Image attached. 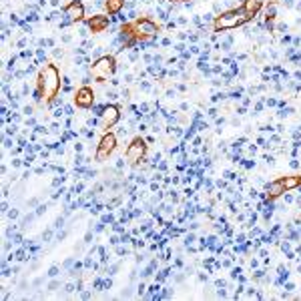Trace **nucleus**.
I'll list each match as a JSON object with an SVG mask.
<instances>
[{
    "label": "nucleus",
    "mask_w": 301,
    "mask_h": 301,
    "mask_svg": "<svg viewBox=\"0 0 301 301\" xmlns=\"http://www.w3.org/2000/svg\"><path fill=\"white\" fill-rule=\"evenodd\" d=\"M36 88L42 96V103L50 104L62 91V76L56 64L44 62L36 74Z\"/></svg>",
    "instance_id": "nucleus-1"
},
{
    "label": "nucleus",
    "mask_w": 301,
    "mask_h": 301,
    "mask_svg": "<svg viewBox=\"0 0 301 301\" xmlns=\"http://www.w3.org/2000/svg\"><path fill=\"white\" fill-rule=\"evenodd\" d=\"M251 20L253 18L243 10V6L229 8V10H223L221 14L215 16V20H213V32H229V30H233V28H239V26L249 24Z\"/></svg>",
    "instance_id": "nucleus-2"
},
{
    "label": "nucleus",
    "mask_w": 301,
    "mask_h": 301,
    "mask_svg": "<svg viewBox=\"0 0 301 301\" xmlns=\"http://www.w3.org/2000/svg\"><path fill=\"white\" fill-rule=\"evenodd\" d=\"M122 28H125L133 38H137V40H147V38H157L159 36V24H157L155 20L147 18V16L137 18V20H133V22H125Z\"/></svg>",
    "instance_id": "nucleus-3"
},
{
    "label": "nucleus",
    "mask_w": 301,
    "mask_h": 301,
    "mask_svg": "<svg viewBox=\"0 0 301 301\" xmlns=\"http://www.w3.org/2000/svg\"><path fill=\"white\" fill-rule=\"evenodd\" d=\"M114 73H117V56L114 54H103L100 58L92 60V64H91V76L96 78L99 82L111 80Z\"/></svg>",
    "instance_id": "nucleus-4"
},
{
    "label": "nucleus",
    "mask_w": 301,
    "mask_h": 301,
    "mask_svg": "<svg viewBox=\"0 0 301 301\" xmlns=\"http://www.w3.org/2000/svg\"><path fill=\"white\" fill-rule=\"evenodd\" d=\"M82 20H86V6H84V2L82 0H70L62 8L58 28H66L69 24H76V22H82Z\"/></svg>",
    "instance_id": "nucleus-5"
},
{
    "label": "nucleus",
    "mask_w": 301,
    "mask_h": 301,
    "mask_svg": "<svg viewBox=\"0 0 301 301\" xmlns=\"http://www.w3.org/2000/svg\"><path fill=\"white\" fill-rule=\"evenodd\" d=\"M147 141L145 139H141V137H137V139H133V141L126 145V149H125V159H126V163H131V165H141L143 161L147 159Z\"/></svg>",
    "instance_id": "nucleus-6"
},
{
    "label": "nucleus",
    "mask_w": 301,
    "mask_h": 301,
    "mask_svg": "<svg viewBox=\"0 0 301 301\" xmlns=\"http://www.w3.org/2000/svg\"><path fill=\"white\" fill-rule=\"evenodd\" d=\"M117 145H118V139L117 135L113 133V131H107V133H103V137H100L99 145H96V153H95V159L96 161H107L108 157L113 155L114 151H117Z\"/></svg>",
    "instance_id": "nucleus-7"
},
{
    "label": "nucleus",
    "mask_w": 301,
    "mask_h": 301,
    "mask_svg": "<svg viewBox=\"0 0 301 301\" xmlns=\"http://www.w3.org/2000/svg\"><path fill=\"white\" fill-rule=\"evenodd\" d=\"M73 96H74V104L78 108H92L95 107V103H96V92L92 91L88 84H82V86H78L76 91L73 92Z\"/></svg>",
    "instance_id": "nucleus-8"
},
{
    "label": "nucleus",
    "mask_w": 301,
    "mask_h": 301,
    "mask_svg": "<svg viewBox=\"0 0 301 301\" xmlns=\"http://www.w3.org/2000/svg\"><path fill=\"white\" fill-rule=\"evenodd\" d=\"M118 121H121V108H118V104L107 103L103 113H100V126L103 129H113V126H117Z\"/></svg>",
    "instance_id": "nucleus-9"
},
{
    "label": "nucleus",
    "mask_w": 301,
    "mask_h": 301,
    "mask_svg": "<svg viewBox=\"0 0 301 301\" xmlns=\"http://www.w3.org/2000/svg\"><path fill=\"white\" fill-rule=\"evenodd\" d=\"M84 22L88 24V28L92 30V34L104 32L108 26H111V18H108V14H95V16H88Z\"/></svg>",
    "instance_id": "nucleus-10"
},
{
    "label": "nucleus",
    "mask_w": 301,
    "mask_h": 301,
    "mask_svg": "<svg viewBox=\"0 0 301 301\" xmlns=\"http://www.w3.org/2000/svg\"><path fill=\"white\" fill-rule=\"evenodd\" d=\"M265 193H267V197H269V199L277 201V199L285 193V187H283L281 179H275V181H271V183H265Z\"/></svg>",
    "instance_id": "nucleus-11"
},
{
    "label": "nucleus",
    "mask_w": 301,
    "mask_h": 301,
    "mask_svg": "<svg viewBox=\"0 0 301 301\" xmlns=\"http://www.w3.org/2000/svg\"><path fill=\"white\" fill-rule=\"evenodd\" d=\"M126 6V0H107V4H104V10H107V14L111 16H117L122 12V8Z\"/></svg>",
    "instance_id": "nucleus-12"
},
{
    "label": "nucleus",
    "mask_w": 301,
    "mask_h": 301,
    "mask_svg": "<svg viewBox=\"0 0 301 301\" xmlns=\"http://www.w3.org/2000/svg\"><path fill=\"white\" fill-rule=\"evenodd\" d=\"M281 183L285 191H295L301 187V175H291V177H281Z\"/></svg>",
    "instance_id": "nucleus-13"
},
{
    "label": "nucleus",
    "mask_w": 301,
    "mask_h": 301,
    "mask_svg": "<svg viewBox=\"0 0 301 301\" xmlns=\"http://www.w3.org/2000/svg\"><path fill=\"white\" fill-rule=\"evenodd\" d=\"M22 114H26V117H32V114H34V107H32V104H26V107L22 108Z\"/></svg>",
    "instance_id": "nucleus-14"
},
{
    "label": "nucleus",
    "mask_w": 301,
    "mask_h": 301,
    "mask_svg": "<svg viewBox=\"0 0 301 301\" xmlns=\"http://www.w3.org/2000/svg\"><path fill=\"white\" fill-rule=\"evenodd\" d=\"M193 243H195V235H193V233H187V235H185V245L191 247Z\"/></svg>",
    "instance_id": "nucleus-15"
},
{
    "label": "nucleus",
    "mask_w": 301,
    "mask_h": 301,
    "mask_svg": "<svg viewBox=\"0 0 301 301\" xmlns=\"http://www.w3.org/2000/svg\"><path fill=\"white\" fill-rule=\"evenodd\" d=\"M241 271H243L241 267H233V269H231V277L233 279H239L241 277Z\"/></svg>",
    "instance_id": "nucleus-16"
},
{
    "label": "nucleus",
    "mask_w": 301,
    "mask_h": 301,
    "mask_svg": "<svg viewBox=\"0 0 301 301\" xmlns=\"http://www.w3.org/2000/svg\"><path fill=\"white\" fill-rule=\"evenodd\" d=\"M263 161H265L267 165H271V167L275 165V157H273V155H263Z\"/></svg>",
    "instance_id": "nucleus-17"
},
{
    "label": "nucleus",
    "mask_w": 301,
    "mask_h": 301,
    "mask_svg": "<svg viewBox=\"0 0 301 301\" xmlns=\"http://www.w3.org/2000/svg\"><path fill=\"white\" fill-rule=\"evenodd\" d=\"M122 80H125L126 84H131V82H133V80H135V74H133V73H126L125 76H122Z\"/></svg>",
    "instance_id": "nucleus-18"
},
{
    "label": "nucleus",
    "mask_w": 301,
    "mask_h": 301,
    "mask_svg": "<svg viewBox=\"0 0 301 301\" xmlns=\"http://www.w3.org/2000/svg\"><path fill=\"white\" fill-rule=\"evenodd\" d=\"M54 227H56V229H62V227H64V217H56V221H54Z\"/></svg>",
    "instance_id": "nucleus-19"
},
{
    "label": "nucleus",
    "mask_w": 301,
    "mask_h": 301,
    "mask_svg": "<svg viewBox=\"0 0 301 301\" xmlns=\"http://www.w3.org/2000/svg\"><path fill=\"white\" fill-rule=\"evenodd\" d=\"M165 96H167V99H175V96H177V88H169V91L165 92Z\"/></svg>",
    "instance_id": "nucleus-20"
},
{
    "label": "nucleus",
    "mask_w": 301,
    "mask_h": 301,
    "mask_svg": "<svg viewBox=\"0 0 301 301\" xmlns=\"http://www.w3.org/2000/svg\"><path fill=\"white\" fill-rule=\"evenodd\" d=\"M34 213H36V217H40V215H42V213H46V205H38V207H36V211H34Z\"/></svg>",
    "instance_id": "nucleus-21"
},
{
    "label": "nucleus",
    "mask_w": 301,
    "mask_h": 301,
    "mask_svg": "<svg viewBox=\"0 0 301 301\" xmlns=\"http://www.w3.org/2000/svg\"><path fill=\"white\" fill-rule=\"evenodd\" d=\"M58 271H60V269H58L56 265H54V267H50V271H48V277H56V275H58Z\"/></svg>",
    "instance_id": "nucleus-22"
},
{
    "label": "nucleus",
    "mask_w": 301,
    "mask_h": 301,
    "mask_svg": "<svg viewBox=\"0 0 301 301\" xmlns=\"http://www.w3.org/2000/svg\"><path fill=\"white\" fill-rule=\"evenodd\" d=\"M58 287H60V283H58V281H50V285H48V291H56Z\"/></svg>",
    "instance_id": "nucleus-23"
},
{
    "label": "nucleus",
    "mask_w": 301,
    "mask_h": 301,
    "mask_svg": "<svg viewBox=\"0 0 301 301\" xmlns=\"http://www.w3.org/2000/svg\"><path fill=\"white\" fill-rule=\"evenodd\" d=\"M12 145H14V141H12L10 137H6V139H4V149H10Z\"/></svg>",
    "instance_id": "nucleus-24"
},
{
    "label": "nucleus",
    "mask_w": 301,
    "mask_h": 301,
    "mask_svg": "<svg viewBox=\"0 0 301 301\" xmlns=\"http://www.w3.org/2000/svg\"><path fill=\"white\" fill-rule=\"evenodd\" d=\"M249 267H251V269H257V267H259V261H257L255 257H253V259L249 261Z\"/></svg>",
    "instance_id": "nucleus-25"
},
{
    "label": "nucleus",
    "mask_w": 301,
    "mask_h": 301,
    "mask_svg": "<svg viewBox=\"0 0 301 301\" xmlns=\"http://www.w3.org/2000/svg\"><path fill=\"white\" fill-rule=\"evenodd\" d=\"M8 217H10V219H18V211H16V209L8 211Z\"/></svg>",
    "instance_id": "nucleus-26"
},
{
    "label": "nucleus",
    "mask_w": 301,
    "mask_h": 301,
    "mask_svg": "<svg viewBox=\"0 0 301 301\" xmlns=\"http://www.w3.org/2000/svg\"><path fill=\"white\" fill-rule=\"evenodd\" d=\"M50 237H52V231H50V229H48V231H44V233H42V239H44V241H48Z\"/></svg>",
    "instance_id": "nucleus-27"
},
{
    "label": "nucleus",
    "mask_w": 301,
    "mask_h": 301,
    "mask_svg": "<svg viewBox=\"0 0 301 301\" xmlns=\"http://www.w3.org/2000/svg\"><path fill=\"white\" fill-rule=\"evenodd\" d=\"M289 167H293V169H297V167H299V161H297V159H295V157H293V159H291V163H289Z\"/></svg>",
    "instance_id": "nucleus-28"
},
{
    "label": "nucleus",
    "mask_w": 301,
    "mask_h": 301,
    "mask_svg": "<svg viewBox=\"0 0 301 301\" xmlns=\"http://www.w3.org/2000/svg\"><path fill=\"white\" fill-rule=\"evenodd\" d=\"M249 197H251V199H257V189H249Z\"/></svg>",
    "instance_id": "nucleus-29"
},
{
    "label": "nucleus",
    "mask_w": 301,
    "mask_h": 301,
    "mask_svg": "<svg viewBox=\"0 0 301 301\" xmlns=\"http://www.w3.org/2000/svg\"><path fill=\"white\" fill-rule=\"evenodd\" d=\"M28 207H38V199H30V201H28Z\"/></svg>",
    "instance_id": "nucleus-30"
},
{
    "label": "nucleus",
    "mask_w": 301,
    "mask_h": 301,
    "mask_svg": "<svg viewBox=\"0 0 301 301\" xmlns=\"http://www.w3.org/2000/svg\"><path fill=\"white\" fill-rule=\"evenodd\" d=\"M147 129H149V126H147L145 122H141V125H139V131H141V133H147Z\"/></svg>",
    "instance_id": "nucleus-31"
},
{
    "label": "nucleus",
    "mask_w": 301,
    "mask_h": 301,
    "mask_svg": "<svg viewBox=\"0 0 301 301\" xmlns=\"http://www.w3.org/2000/svg\"><path fill=\"white\" fill-rule=\"evenodd\" d=\"M20 165H22V161H20V159H12V167H20Z\"/></svg>",
    "instance_id": "nucleus-32"
},
{
    "label": "nucleus",
    "mask_w": 301,
    "mask_h": 301,
    "mask_svg": "<svg viewBox=\"0 0 301 301\" xmlns=\"http://www.w3.org/2000/svg\"><path fill=\"white\" fill-rule=\"evenodd\" d=\"M137 289H139V293H145V283H139V287H137Z\"/></svg>",
    "instance_id": "nucleus-33"
},
{
    "label": "nucleus",
    "mask_w": 301,
    "mask_h": 301,
    "mask_svg": "<svg viewBox=\"0 0 301 301\" xmlns=\"http://www.w3.org/2000/svg\"><path fill=\"white\" fill-rule=\"evenodd\" d=\"M145 141H147V145H153V143H155V141H157V139H155V137H147V139H145Z\"/></svg>",
    "instance_id": "nucleus-34"
},
{
    "label": "nucleus",
    "mask_w": 301,
    "mask_h": 301,
    "mask_svg": "<svg viewBox=\"0 0 301 301\" xmlns=\"http://www.w3.org/2000/svg\"><path fill=\"white\" fill-rule=\"evenodd\" d=\"M74 151L80 153V151H82V145H80V143H74Z\"/></svg>",
    "instance_id": "nucleus-35"
},
{
    "label": "nucleus",
    "mask_w": 301,
    "mask_h": 301,
    "mask_svg": "<svg viewBox=\"0 0 301 301\" xmlns=\"http://www.w3.org/2000/svg\"><path fill=\"white\" fill-rule=\"evenodd\" d=\"M209 117H217V108H209Z\"/></svg>",
    "instance_id": "nucleus-36"
},
{
    "label": "nucleus",
    "mask_w": 301,
    "mask_h": 301,
    "mask_svg": "<svg viewBox=\"0 0 301 301\" xmlns=\"http://www.w3.org/2000/svg\"><path fill=\"white\" fill-rule=\"evenodd\" d=\"M91 297V291H82V299H88Z\"/></svg>",
    "instance_id": "nucleus-37"
},
{
    "label": "nucleus",
    "mask_w": 301,
    "mask_h": 301,
    "mask_svg": "<svg viewBox=\"0 0 301 301\" xmlns=\"http://www.w3.org/2000/svg\"><path fill=\"white\" fill-rule=\"evenodd\" d=\"M50 6H54V8H56V6H58V0H50Z\"/></svg>",
    "instance_id": "nucleus-38"
},
{
    "label": "nucleus",
    "mask_w": 301,
    "mask_h": 301,
    "mask_svg": "<svg viewBox=\"0 0 301 301\" xmlns=\"http://www.w3.org/2000/svg\"><path fill=\"white\" fill-rule=\"evenodd\" d=\"M169 2H187V0H169Z\"/></svg>",
    "instance_id": "nucleus-39"
}]
</instances>
